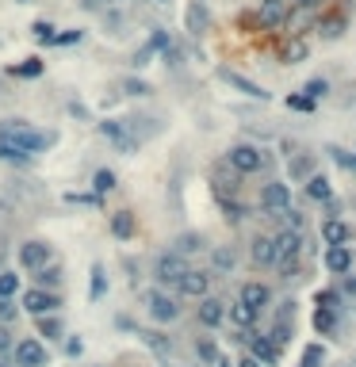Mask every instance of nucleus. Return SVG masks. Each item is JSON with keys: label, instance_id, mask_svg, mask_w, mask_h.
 <instances>
[{"label": "nucleus", "instance_id": "nucleus-9", "mask_svg": "<svg viewBox=\"0 0 356 367\" xmlns=\"http://www.w3.org/2000/svg\"><path fill=\"white\" fill-rule=\"evenodd\" d=\"M50 264V245L46 241H23L20 245V268H27L31 275L38 272V268Z\"/></svg>", "mask_w": 356, "mask_h": 367}, {"label": "nucleus", "instance_id": "nucleus-7", "mask_svg": "<svg viewBox=\"0 0 356 367\" xmlns=\"http://www.w3.org/2000/svg\"><path fill=\"white\" fill-rule=\"evenodd\" d=\"M226 161H230L234 173L249 176V173H261L264 168V153L257 150V145H234L230 153H226Z\"/></svg>", "mask_w": 356, "mask_h": 367}, {"label": "nucleus", "instance_id": "nucleus-29", "mask_svg": "<svg viewBox=\"0 0 356 367\" xmlns=\"http://www.w3.org/2000/svg\"><path fill=\"white\" fill-rule=\"evenodd\" d=\"M291 176H295V180H311L314 176V157H306V153L303 157H295L291 161Z\"/></svg>", "mask_w": 356, "mask_h": 367}, {"label": "nucleus", "instance_id": "nucleus-39", "mask_svg": "<svg viewBox=\"0 0 356 367\" xmlns=\"http://www.w3.org/2000/svg\"><path fill=\"white\" fill-rule=\"evenodd\" d=\"M123 92H127V96H150V85H145V80L127 77V80H123Z\"/></svg>", "mask_w": 356, "mask_h": 367}, {"label": "nucleus", "instance_id": "nucleus-1", "mask_svg": "<svg viewBox=\"0 0 356 367\" xmlns=\"http://www.w3.org/2000/svg\"><path fill=\"white\" fill-rule=\"evenodd\" d=\"M0 142L20 150L23 157H35V153H46L54 145V134L50 130H38L35 122H27V119H4L0 122Z\"/></svg>", "mask_w": 356, "mask_h": 367}, {"label": "nucleus", "instance_id": "nucleus-41", "mask_svg": "<svg viewBox=\"0 0 356 367\" xmlns=\"http://www.w3.org/2000/svg\"><path fill=\"white\" fill-rule=\"evenodd\" d=\"M0 161H12V165H23V161H31V157H23L20 150H12L8 142H0Z\"/></svg>", "mask_w": 356, "mask_h": 367}, {"label": "nucleus", "instance_id": "nucleus-48", "mask_svg": "<svg viewBox=\"0 0 356 367\" xmlns=\"http://www.w3.org/2000/svg\"><path fill=\"white\" fill-rule=\"evenodd\" d=\"M299 4H303V8H318L322 0H299Z\"/></svg>", "mask_w": 356, "mask_h": 367}, {"label": "nucleus", "instance_id": "nucleus-37", "mask_svg": "<svg viewBox=\"0 0 356 367\" xmlns=\"http://www.w3.org/2000/svg\"><path fill=\"white\" fill-rule=\"evenodd\" d=\"M215 268H218V272H230V268H234V260H238V257H234V249H215Z\"/></svg>", "mask_w": 356, "mask_h": 367}, {"label": "nucleus", "instance_id": "nucleus-8", "mask_svg": "<svg viewBox=\"0 0 356 367\" xmlns=\"http://www.w3.org/2000/svg\"><path fill=\"white\" fill-rule=\"evenodd\" d=\"M23 310H27V314H35V317H50V314H58V310H62V298L54 295V291L31 287L27 295H23Z\"/></svg>", "mask_w": 356, "mask_h": 367}, {"label": "nucleus", "instance_id": "nucleus-26", "mask_svg": "<svg viewBox=\"0 0 356 367\" xmlns=\"http://www.w3.org/2000/svg\"><path fill=\"white\" fill-rule=\"evenodd\" d=\"M204 27H207V8L199 4V0H192V4H188V31H192V35H199Z\"/></svg>", "mask_w": 356, "mask_h": 367}, {"label": "nucleus", "instance_id": "nucleus-33", "mask_svg": "<svg viewBox=\"0 0 356 367\" xmlns=\"http://www.w3.org/2000/svg\"><path fill=\"white\" fill-rule=\"evenodd\" d=\"M92 187H96V195H108L111 187H115V173H111V168H100V173L92 176Z\"/></svg>", "mask_w": 356, "mask_h": 367}, {"label": "nucleus", "instance_id": "nucleus-6", "mask_svg": "<svg viewBox=\"0 0 356 367\" xmlns=\"http://www.w3.org/2000/svg\"><path fill=\"white\" fill-rule=\"evenodd\" d=\"M299 249H303V233H299V230H284L276 238V264H280V272H284V275L295 272Z\"/></svg>", "mask_w": 356, "mask_h": 367}, {"label": "nucleus", "instance_id": "nucleus-36", "mask_svg": "<svg viewBox=\"0 0 356 367\" xmlns=\"http://www.w3.org/2000/svg\"><path fill=\"white\" fill-rule=\"evenodd\" d=\"M329 153H334V161L345 168V173H353V176H356V153H349V150H337V145H334Z\"/></svg>", "mask_w": 356, "mask_h": 367}, {"label": "nucleus", "instance_id": "nucleus-47", "mask_svg": "<svg viewBox=\"0 0 356 367\" xmlns=\"http://www.w3.org/2000/svg\"><path fill=\"white\" fill-rule=\"evenodd\" d=\"M8 345H12V340H8V333L0 329V352H8Z\"/></svg>", "mask_w": 356, "mask_h": 367}, {"label": "nucleus", "instance_id": "nucleus-24", "mask_svg": "<svg viewBox=\"0 0 356 367\" xmlns=\"http://www.w3.org/2000/svg\"><path fill=\"white\" fill-rule=\"evenodd\" d=\"M111 233H115V238H131L134 233V215L131 210H119V215H111Z\"/></svg>", "mask_w": 356, "mask_h": 367}, {"label": "nucleus", "instance_id": "nucleus-42", "mask_svg": "<svg viewBox=\"0 0 356 367\" xmlns=\"http://www.w3.org/2000/svg\"><path fill=\"white\" fill-rule=\"evenodd\" d=\"M287 333H291V325L287 322H276V329H272V345H284Z\"/></svg>", "mask_w": 356, "mask_h": 367}, {"label": "nucleus", "instance_id": "nucleus-35", "mask_svg": "<svg viewBox=\"0 0 356 367\" xmlns=\"http://www.w3.org/2000/svg\"><path fill=\"white\" fill-rule=\"evenodd\" d=\"M322 364H326V348H322V345H311V348L303 352V367H322Z\"/></svg>", "mask_w": 356, "mask_h": 367}, {"label": "nucleus", "instance_id": "nucleus-10", "mask_svg": "<svg viewBox=\"0 0 356 367\" xmlns=\"http://www.w3.org/2000/svg\"><path fill=\"white\" fill-rule=\"evenodd\" d=\"M176 291H180L184 298H199V303H204L207 291H211V272H199V268H192V272L180 280V287H176Z\"/></svg>", "mask_w": 356, "mask_h": 367}, {"label": "nucleus", "instance_id": "nucleus-22", "mask_svg": "<svg viewBox=\"0 0 356 367\" xmlns=\"http://www.w3.org/2000/svg\"><path fill=\"white\" fill-rule=\"evenodd\" d=\"M173 252H176V257L204 252V238H199V233H180V238H176V245H173Z\"/></svg>", "mask_w": 356, "mask_h": 367}, {"label": "nucleus", "instance_id": "nucleus-16", "mask_svg": "<svg viewBox=\"0 0 356 367\" xmlns=\"http://www.w3.org/2000/svg\"><path fill=\"white\" fill-rule=\"evenodd\" d=\"M326 268L334 275H345L353 268V252H349V245H337V249H326Z\"/></svg>", "mask_w": 356, "mask_h": 367}, {"label": "nucleus", "instance_id": "nucleus-49", "mask_svg": "<svg viewBox=\"0 0 356 367\" xmlns=\"http://www.w3.org/2000/svg\"><path fill=\"white\" fill-rule=\"evenodd\" d=\"M0 367H12V364H8V360H4V356H0Z\"/></svg>", "mask_w": 356, "mask_h": 367}, {"label": "nucleus", "instance_id": "nucleus-31", "mask_svg": "<svg viewBox=\"0 0 356 367\" xmlns=\"http://www.w3.org/2000/svg\"><path fill=\"white\" fill-rule=\"evenodd\" d=\"M196 356L204 364H218V360H222V356H218V348H215V340H207V337L196 340Z\"/></svg>", "mask_w": 356, "mask_h": 367}, {"label": "nucleus", "instance_id": "nucleus-34", "mask_svg": "<svg viewBox=\"0 0 356 367\" xmlns=\"http://www.w3.org/2000/svg\"><path fill=\"white\" fill-rule=\"evenodd\" d=\"M284 58H287L291 65L306 62V43H303V38H291V46H287V50H284Z\"/></svg>", "mask_w": 356, "mask_h": 367}, {"label": "nucleus", "instance_id": "nucleus-5", "mask_svg": "<svg viewBox=\"0 0 356 367\" xmlns=\"http://www.w3.org/2000/svg\"><path fill=\"white\" fill-rule=\"evenodd\" d=\"M12 360H15V367H46L50 364V352H46V345L38 337H27L12 348Z\"/></svg>", "mask_w": 356, "mask_h": 367}, {"label": "nucleus", "instance_id": "nucleus-27", "mask_svg": "<svg viewBox=\"0 0 356 367\" xmlns=\"http://www.w3.org/2000/svg\"><path fill=\"white\" fill-rule=\"evenodd\" d=\"M104 291H108V275H104V264H92V283H88V298H104Z\"/></svg>", "mask_w": 356, "mask_h": 367}, {"label": "nucleus", "instance_id": "nucleus-3", "mask_svg": "<svg viewBox=\"0 0 356 367\" xmlns=\"http://www.w3.org/2000/svg\"><path fill=\"white\" fill-rule=\"evenodd\" d=\"M261 210L269 218H287L291 215V192H287V184H264L261 187Z\"/></svg>", "mask_w": 356, "mask_h": 367}, {"label": "nucleus", "instance_id": "nucleus-32", "mask_svg": "<svg viewBox=\"0 0 356 367\" xmlns=\"http://www.w3.org/2000/svg\"><path fill=\"white\" fill-rule=\"evenodd\" d=\"M306 195H311V199H329V180L326 176H311V180H306Z\"/></svg>", "mask_w": 356, "mask_h": 367}, {"label": "nucleus", "instance_id": "nucleus-13", "mask_svg": "<svg viewBox=\"0 0 356 367\" xmlns=\"http://www.w3.org/2000/svg\"><path fill=\"white\" fill-rule=\"evenodd\" d=\"M257 20H261L264 27H280V23L287 20V0H261Z\"/></svg>", "mask_w": 356, "mask_h": 367}, {"label": "nucleus", "instance_id": "nucleus-30", "mask_svg": "<svg viewBox=\"0 0 356 367\" xmlns=\"http://www.w3.org/2000/svg\"><path fill=\"white\" fill-rule=\"evenodd\" d=\"M15 291H20V275L15 272H0V303H8Z\"/></svg>", "mask_w": 356, "mask_h": 367}, {"label": "nucleus", "instance_id": "nucleus-15", "mask_svg": "<svg viewBox=\"0 0 356 367\" xmlns=\"http://www.w3.org/2000/svg\"><path fill=\"white\" fill-rule=\"evenodd\" d=\"M241 303H245V306H253L257 314H261V310L272 303V291L264 287V283H245V287H241Z\"/></svg>", "mask_w": 356, "mask_h": 367}, {"label": "nucleus", "instance_id": "nucleus-12", "mask_svg": "<svg viewBox=\"0 0 356 367\" xmlns=\"http://www.w3.org/2000/svg\"><path fill=\"white\" fill-rule=\"evenodd\" d=\"M196 314H199V325H207V329H218V325L226 322V303H222V298H211V295H207L204 303H199Z\"/></svg>", "mask_w": 356, "mask_h": 367}, {"label": "nucleus", "instance_id": "nucleus-14", "mask_svg": "<svg viewBox=\"0 0 356 367\" xmlns=\"http://www.w3.org/2000/svg\"><path fill=\"white\" fill-rule=\"evenodd\" d=\"M349 238H353V230L345 222H337V218H326L322 222V241L329 245V249H337V245H349Z\"/></svg>", "mask_w": 356, "mask_h": 367}, {"label": "nucleus", "instance_id": "nucleus-40", "mask_svg": "<svg viewBox=\"0 0 356 367\" xmlns=\"http://www.w3.org/2000/svg\"><path fill=\"white\" fill-rule=\"evenodd\" d=\"M303 92H306V100H311V103H314V100H322V96H326V92H329V85H326V80H311V85H306V88H303Z\"/></svg>", "mask_w": 356, "mask_h": 367}, {"label": "nucleus", "instance_id": "nucleus-4", "mask_svg": "<svg viewBox=\"0 0 356 367\" xmlns=\"http://www.w3.org/2000/svg\"><path fill=\"white\" fill-rule=\"evenodd\" d=\"M145 314H150L153 322L169 325V322L180 317V306H176V298L165 295V291H145Z\"/></svg>", "mask_w": 356, "mask_h": 367}, {"label": "nucleus", "instance_id": "nucleus-18", "mask_svg": "<svg viewBox=\"0 0 356 367\" xmlns=\"http://www.w3.org/2000/svg\"><path fill=\"white\" fill-rule=\"evenodd\" d=\"M62 280H66V272H62V264H46V268H38V272H35V283H38V291H54V287H62Z\"/></svg>", "mask_w": 356, "mask_h": 367}, {"label": "nucleus", "instance_id": "nucleus-19", "mask_svg": "<svg viewBox=\"0 0 356 367\" xmlns=\"http://www.w3.org/2000/svg\"><path fill=\"white\" fill-rule=\"evenodd\" d=\"M249 348H253V360L257 364H276V345H272V337H249Z\"/></svg>", "mask_w": 356, "mask_h": 367}, {"label": "nucleus", "instance_id": "nucleus-51", "mask_svg": "<svg viewBox=\"0 0 356 367\" xmlns=\"http://www.w3.org/2000/svg\"><path fill=\"white\" fill-rule=\"evenodd\" d=\"M153 4H165V0H153Z\"/></svg>", "mask_w": 356, "mask_h": 367}, {"label": "nucleus", "instance_id": "nucleus-20", "mask_svg": "<svg viewBox=\"0 0 356 367\" xmlns=\"http://www.w3.org/2000/svg\"><path fill=\"white\" fill-rule=\"evenodd\" d=\"M253 264H276V238L253 241Z\"/></svg>", "mask_w": 356, "mask_h": 367}, {"label": "nucleus", "instance_id": "nucleus-25", "mask_svg": "<svg viewBox=\"0 0 356 367\" xmlns=\"http://www.w3.org/2000/svg\"><path fill=\"white\" fill-rule=\"evenodd\" d=\"M62 333H66V325H62V317H58V314H50V317H38V337L62 340Z\"/></svg>", "mask_w": 356, "mask_h": 367}, {"label": "nucleus", "instance_id": "nucleus-11", "mask_svg": "<svg viewBox=\"0 0 356 367\" xmlns=\"http://www.w3.org/2000/svg\"><path fill=\"white\" fill-rule=\"evenodd\" d=\"M100 130H104V134H108V138H111V142H115L123 153H134V150H138V138L131 134V127H127V122L108 119V122H100Z\"/></svg>", "mask_w": 356, "mask_h": 367}, {"label": "nucleus", "instance_id": "nucleus-46", "mask_svg": "<svg viewBox=\"0 0 356 367\" xmlns=\"http://www.w3.org/2000/svg\"><path fill=\"white\" fill-rule=\"evenodd\" d=\"M234 367H261V364H257L253 356H245V360H238V364H234Z\"/></svg>", "mask_w": 356, "mask_h": 367}, {"label": "nucleus", "instance_id": "nucleus-23", "mask_svg": "<svg viewBox=\"0 0 356 367\" xmlns=\"http://www.w3.org/2000/svg\"><path fill=\"white\" fill-rule=\"evenodd\" d=\"M314 329H318L322 337H329V333L337 329V310H326V306L314 310Z\"/></svg>", "mask_w": 356, "mask_h": 367}, {"label": "nucleus", "instance_id": "nucleus-28", "mask_svg": "<svg viewBox=\"0 0 356 367\" xmlns=\"http://www.w3.org/2000/svg\"><path fill=\"white\" fill-rule=\"evenodd\" d=\"M142 340H145V345H150L157 356H169V352H173V340H169L165 333H142Z\"/></svg>", "mask_w": 356, "mask_h": 367}, {"label": "nucleus", "instance_id": "nucleus-38", "mask_svg": "<svg viewBox=\"0 0 356 367\" xmlns=\"http://www.w3.org/2000/svg\"><path fill=\"white\" fill-rule=\"evenodd\" d=\"M15 77H38V73H43V62H38V58H27V62H23V65H15Z\"/></svg>", "mask_w": 356, "mask_h": 367}, {"label": "nucleus", "instance_id": "nucleus-45", "mask_svg": "<svg viewBox=\"0 0 356 367\" xmlns=\"http://www.w3.org/2000/svg\"><path fill=\"white\" fill-rule=\"evenodd\" d=\"M15 317V303L8 298V303H0V322H12Z\"/></svg>", "mask_w": 356, "mask_h": 367}, {"label": "nucleus", "instance_id": "nucleus-44", "mask_svg": "<svg viewBox=\"0 0 356 367\" xmlns=\"http://www.w3.org/2000/svg\"><path fill=\"white\" fill-rule=\"evenodd\" d=\"M287 108H299V111H311V108H314V103H311V100H306V96H291V100H287Z\"/></svg>", "mask_w": 356, "mask_h": 367}, {"label": "nucleus", "instance_id": "nucleus-21", "mask_svg": "<svg viewBox=\"0 0 356 367\" xmlns=\"http://www.w3.org/2000/svg\"><path fill=\"white\" fill-rule=\"evenodd\" d=\"M226 314H230V322L238 325V329H249V325L257 322V310H253V306H245L241 298H238L234 306H226Z\"/></svg>", "mask_w": 356, "mask_h": 367}, {"label": "nucleus", "instance_id": "nucleus-17", "mask_svg": "<svg viewBox=\"0 0 356 367\" xmlns=\"http://www.w3.org/2000/svg\"><path fill=\"white\" fill-rule=\"evenodd\" d=\"M222 80L226 85H234L238 92H245V96H253V100H269V92H264L261 85H253V80H245L241 73H230V69H222Z\"/></svg>", "mask_w": 356, "mask_h": 367}, {"label": "nucleus", "instance_id": "nucleus-43", "mask_svg": "<svg viewBox=\"0 0 356 367\" xmlns=\"http://www.w3.org/2000/svg\"><path fill=\"white\" fill-rule=\"evenodd\" d=\"M337 303H341V298H337L334 291H322L318 295V306H326V310H337Z\"/></svg>", "mask_w": 356, "mask_h": 367}, {"label": "nucleus", "instance_id": "nucleus-50", "mask_svg": "<svg viewBox=\"0 0 356 367\" xmlns=\"http://www.w3.org/2000/svg\"><path fill=\"white\" fill-rule=\"evenodd\" d=\"M215 367H230V364H226V360H218V364H215Z\"/></svg>", "mask_w": 356, "mask_h": 367}, {"label": "nucleus", "instance_id": "nucleus-2", "mask_svg": "<svg viewBox=\"0 0 356 367\" xmlns=\"http://www.w3.org/2000/svg\"><path fill=\"white\" fill-rule=\"evenodd\" d=\"M188 260L176 257V252H161L157 260H153V280L161 283V287H180V280L188 275Z\"/></svg>", "mask_w": 356, "mask_h": 367}]
</instances>
